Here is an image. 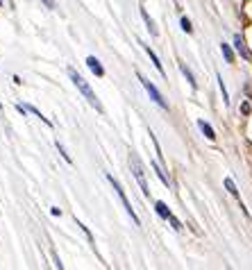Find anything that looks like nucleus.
Returning a JSON list of instances; mask_svg holds the SVG:
<instances>
[{
	"label": "nucleus",
	"mask_w": 252,
	"mask_h": 270,
	"mask_svg": "<svg viewBox=\"0 0 252 270\" xmlns=\"http://www.w3.org/2000/svg\"><path fill=\"white\" fill-rule=\"evenodd\" d=\"M41 3H43V5H46V7H48V9H55V0H41Z\"/></svg>",
	"instance_id": "obj_20"
},
{
	"label": "nucleus",
	"mask_w": 252,
	"mask_h": 270,
	"mask_svg": "<svg viewBox=\"0 0 252 270\" xmlns=\"http://www.w3.org/2000/svg\"><path fill=\"white\" fill-rule=\"evenodd\" d=\"M180 25H182V30L186 32V34H191V32H193V27H191V21H188L186 16H182V18H180Z\"/></svg>",
	"instance_id": "obj_18"
},
{
	"label": "nucleus",
	"mask_w": 252,
	"mask_h": 270,
	"mask_svg": "<svg viewBox=\"0 0 252 270\" xmlns=\"http://www.w3.org/2000/svg\"><path fill=\"white\" fill-rule=\"evenodd\" d=\"M86 66H89V71L93 73L96 77H103V75H105L103 64H100V59H96L93 55H89V57H86Z\"/></svg>",
	"instance_id": "obj_5"
},
{
	"label": "nucleus",
	"mask_w": 252,
	"mask_h": 270,
	"mask_svg": "<svg viewBox=\"0 0 252 270\" xmlns=\"http://www.w3.org/2000/svg\"><path fill=\"white\" fill-rule=\"evenodd\" d=\"M3 5H5V0H0V7H3Z\"/></svg>",
	"instance_id": "obj_22"
},
{
	"label": "nucleus",
	"mask_w": 252,
	"mask_h": 270,
	"mask_svg": "<svg viewBox=\"0 0 252 270\" xmlns=\"http://www.w3.org/2000/svg\"><path fill=\"white\" fill-rule=\"evenodd\" d=\"M141 46H143V50H145V55H148V57H150V62H152V64H154V68H157V71H159V73H162V75H166V73H164V64H162V59H159V57H157V55H154V52H152V50H150V46H145V43H141Z\"/></svg>",
	"instance_id": "obj_6"
},
{
	"label": "nucleus",
	"mask_w": 252,
	"mask_h": 270,
	"mask_svg": "<svg viewBox=\"0 0 252 270\" xmlns=\"http://www.w3.org/2000/svg\"><path fill=\"white\" fill-rule=\"evenodd\" d=\"M130 166H132V173H134V177H137L139 186H141L143 195H150V186H148V182H145V173H143L141 164H139V159H137V157H134V155L130 157Z\"/></svg>",
	"instance_id": "obj_4"
},
{
	"label": "nucleus",
	"mask_w": 252,
	"mask_h": 270,
	"mask_svg": "<svg viewBox=\"0 0 252 270\" xmlns=\"http://www.w3.org/2000/svg\"><path fill=\"white\" fill-rule=\"evenodd\" d=\"M234 46H236V50L241 52V57H243V59H252V55H250L248 48H245V43H243V39H241V34H234Z\"/></svg>",
	"instance_id": "obj_7"
},
{
	"label": "nucleus",
	"mask_w": 252,
	"mask_h": 270,
	"mask_svg": "<svg viewBox=\"0 0 252 270\" xmlns=\"http://www.w3.org/2000/svg\"><path fill=\"white\" fill-rule=\"evenodd\" d=\"M137 77H139V82H141V84H143L145 93H148V96H150V100H152V102H154V105H157V107H162V109H168V102L164 100L162 91H159L157 86H154L152 82H150V80H148V77H145V75H141V73H137Z\"/></svg>",
	"instance_id": "obj_3"
},
{
	"label": "nucleus",
	"mask_w": 252,
	"mask_h": 270,
	"mask_svg": "<svg viewBox=\"0 0 252 270\" xmlns=\"http://www.w3.org/2000/svg\"><path fill=\"white\" fill-rule=\"evenodd\" d=\"M75 220H77V218H75ZM77 227H80V229H82V232H84V234H86V238H89V243H91V245H93V243H96V241H93V236H91V232H89V227H84V225H82V223H80V220H77Z\"/></svg>",
	"instance_id": "obj_19"
},
{
	"label": "nucleus",
	"mask_w": 252,
	"mask_h": 270,
	"mask_svg": "<svg viewBox=\"0 0 252 270\" xmlns=\"http://www.w3.org/2000/svg\"><path fill=\"white\" fill-rule=\"evenodd\" d=\"M55 145H57V150H59V155H61V157H64V159H66V164H73V157L69 155V152H66V148H64V145H61L59 141H57Z\"/></svg>",
	"instance_id": "obj_15"
},
{
	"label": "nucleus",
	"mask_w": 252,
	"mask_h": 270,
	"mask_svg": "<svg viewBox=\"0 0 252 270\" xmlns=\"http://www.w3.org/2000/svg\"><path fill=\"white\" fill-rule=\"evenodd\" d=\"M198 127H200V132H202V134H205L209 141H214V139H216V132L211 130V125H209L207 121H198Z\"/></svg>",
	"instance_id": "obj_9"
},
{
	"label": "nucleus",
	"mask_w": 252,
	"mask_h": 270,
	"mask_svg": "<svg viewBox=\"0 0 252 270\" xmlns=\"http://www.w3.org/2000/svg\"><path fill=\"white\" fill-rule=\"evenodd\" d=\"M154 211H157V214L162 216L164 220H168V216L173 214V211H171V209L166 207V202H162V200H157V202H154Z\"/></svg>",
	"instance_id": "obj_11"
},
{
	"label": "nucleus",
	"mask_w": 252,
	"mask_h": 270,
	"mask_svg": "<svg viewBox=\"0 0 252 270\" xmlns=\"http://www.w3.org/2000/svg\"><path fill=\"white\" fill-rule=\"evenodd\" d=\"M218 86H220V93H223V102L225 105H230V96H227V89H225V84H223V77L218 75Z\"/></svg>",
	"instance_id": "obj_17"
},
{
	"label": "nucleus",
	"mask_w": 252,
	"mask_h": 270,
	"mask_svg": "<svg viewBox=\"0 0 252 270\" xmlns=\"http://www.w3.org/2000/svg\"><path fill=\"white\" fill-rule=\"evenodd\" d=\"M107 182L111 184V189L116 191V195H118V198H120V202H123V207H125V211H128V216H130V218H132V223H134V225H137V227H139V225H141V220H139V216L134 214L132 204H130L128 195H125V191H123V186L118 184V179H114V175H107Z\"/></svg>",
	"instance_id": "obj_2"
},
{
	"label": "nucleus",
	"mask_w": 252,
	"mask_h": 270,
	"mask_svg": "<svg viewBox=\"0 0 252 270\" xmlns=\"http://www.w3.org/2000/svg\"><path fill=\"white\" fill-rule=\"evenodd\" d=\"M139 9H141V16H143V21H145V25H148V30H150V34H152V37H157V27H154V21H152V18H150V14L148 12H145V7H139Z\"/></svg>",
	"instance_id": "obj_10"
},
{
	"label": "nucleus",
	"mask_w": 252,
	"mask_h": 270,
	"mask_svg": "<svg viewBox=\"0 0 252 270\" xmlns=\"http://www.w3.org/2000/svg\"><path fill=\"white\" fill-rule=\"evenodd\" d=\"M223 184H225V189L230 191V195H234V198H239V191H236L234 179H232V177H225V182H223Z\"/></svg>",
	"instance_id": "obj_14"
},
{
	"label": "nucleus",
	"mask_w": 252,
	"mask_h": 270,
	"mask_svg": "<svg viewBox=\"0 0 252 270\" xmlns=\"http://www.w3.org/2000/svg\"><path fill=\"white\" fill-rule=\"evenodd\" d=\"M168 223H171V227L175 229V232H182V229H184V227H182V223H180V220H177V218H175V216H173V214L168 216Z\"/></svg>",
	"instance_id": "obj_16"
},
{
	"label": "nucleus",
	"mask_w": 252,
	"mask_h": 270,
	"mask_svg": "<svg viewBox=\"0 0 252 270\" xmlns=\"http://www.w3.org/2000/svg\"><path fill=\"white\" fill-rule=\"evenodd\" d=\"M152 168H154V173H157V177L162 179L164 186H171V179H168V175L164 173V166L162 164H152Z\"/></svg>",
	"instance_id": "obj_12"
},
{
	"label": "nucleus",
	"mask_w": 252,
	"mask_h": 270,
	"mask_svg": "<svg viewBox=\"0 0 252 270\" xmlns=\"http://www.w3.org/2000/svg\"><path fill=\"white\" fill-rule=\"evenodd\" d=\"M220 52H223V57H225L227 64H234V52H232V48L227 46V43H220Z\"/></svg>",
	"instance_id": "obj_13"
},
{
	"label": "nucleus",
	"mask_w": 252,
	"mask_h": 270,
	"mask_svg": "<svg viewBox=\"0 0 252 270\" xmlns=\"http://www.w3.org/2000/svg\"><path fill=\"white\" fill-rule=\"evenodd\" d=\"M69 77H71V82L75 84V89L82 93V96L86 98V102H89L91 107H93L96 111H103V105H100V100H98V96L93 93V89L89 86V82L84 80V77L80 75V73L75 71V68H69Z\"/></svg>",
	"instance_id": "obj_1"
},
{
	"label": "nucleus",
	"mask_w": 252,
	"mask_h": 270,
	"mask_svg": "<svg viewBox=\"0 0 252 270\" xmlns=\"http://www.w3.org/2000/svg\"><path fill=\"white\" fill-rule=\"evenodd\" d=\"M50 214L52 216H61V209L59 207H50Z\"/></svg>",
	"instance_id": "obj_21"
},
{
	"label": "nucleus",
	"mask_w": 252,
	"mask_h": 270,
	"mask_svg": "<svg viewBox=\"0 0 252 270\" xmlns=\"http://www.w3.org/2000/svg\"><path fill=\"white\" fill-rule=\"evenodd\" d=\"M180 71H182V75L186 77V82H188V84H191V89H198V82H196V77H193L191 68H188L186 64H180Z\"/></svg>",
	"instance_id": "obj_8"
}]
</instances>
